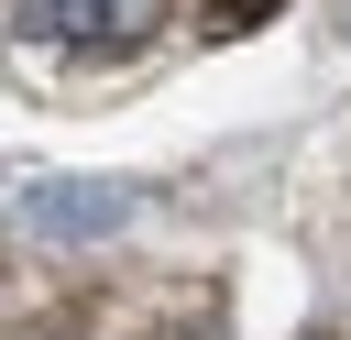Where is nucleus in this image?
Segmentation results:
<instances>
[{"label":"nucleus","instance_id":"2","mask_svg":"<svg viewBox=\"0 0 351 340\" xmlns=\"http://www.w3.org/2000/svg\"><path fill=\"white\" fill-rule=\"evenodd\" d=\"M154 22H165V0H55V33L77 55H132V44H154Z\"/></svg>","mask_w":351,"mask_h":340},{"label":"nucleus","instance_id":"1","mask_svg":"<svg viewBox=\"0 0 351 340\" xmlns=\"http://www.w3.org/2000/svg\"><path fill=\"white\" fill-rule=\"evenodd\" d=\"M132 219H143V186L132 175H55V186L22 197V230L33 241H110Z\"/></svg>","mask_w":351,"mask_h":340},{"label":"nucleus","instance_id":"3","mask_svg":"<svg viewBox=\"0 0 351 340\" xmlns=\"http://www.w3.org/2000/svg\"><path fill=\"white\" fill-rule=\"evenodd\" d=\"M263 11H285V0H219V33H241V22H263Z\"/></svg>","mask_w":351,"mask_h":340}]
</instances>
